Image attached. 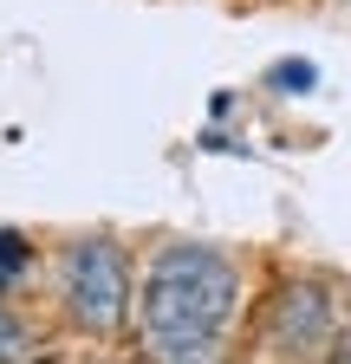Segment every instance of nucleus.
Returning a JSON list of instances; mask_svg holds the SVG:
<instances>
[{"instance_id":"nucleus-7","label":"nucleus","mask_w":351,"mask_h":364,"mask_svg":"<svg viewBox=\"0 0 351 364\" xmlns=\"http://www.w3.org/2000/svg\"><path fill=\"white\" fill-rule=\"evenodd\" d=\"M325 364H351V318H338V332L325 345Z\"/></svg>"},{"instance_id":"nucleus-3","label":"nucleus","mask_w":351,"mask_h":364,"mask_svg":"<svg viewBox=\"0 0 351 364\" xmlns=\"http://www.w3.org/2000/svg\"><path fill=\"white\" fill-rule=\"evenodd\" d=\"M338 332V312H332V293L319 280H286L267 306V326H260V345L274 358H313L325 351Z\"/></svg>"},{"instance_id":"nucleus-6","label":"nucleus","mask_w":351,"mask_h":364,"mask_svg":"<svg viewBox=\"0 0 351 364\" xmlns=\"http://www.w3.org/2000/svg\"><path fill=\"white\" fill-rule=\"evenodd\" d=\"M267 85H274V91H313V85H319V65H313V59H280V65L267 72Z\"/></svg>"},{"instance_id":"nucleus-1","label":"nucleus","mask_w":351,"mask_h":364,"mask_svg":"<svg viewBox=\"0 0 351 364\" xmlns=\"http://www.w3.org/2000/svg\"><path fill=\"white\" fill-rule=\"evenodd\" d=\"M247 312V267L215 241H163L137 280V358L144 364H234Z\"/></svg>"},{"instance_id":"nucleus-5","label":"nucleus","mask_w":351,"mask_h":364,"mask_svg":"<svg viewBox=\"0 0 351 364\" xmlns=\"http://www.w3.org/2000/svg\"><path fill=\"white\" fill-rule=\"evenodd\" d=\"M0 351H33V358H39V332L7 306V293H0Z\"/></svg>"},{"instance_id":"nucleus-8","label":"nucleus","mask_w":351,"mask_h":364,"mask_svg":"<svg viewBox=\"0 0 351 364\" xmlns=\"http://www.w3.org/2000/svg\"><path fill=\"white\" fill-rule=\"evenodd\" d=\"M0 364H33V351H0Z\"/></svg>"},{"instance_id":"nucleus-2","label":"nucleus","mask_w":351,"mask_h":364,"mask_svg":"<svg viewBox=\"0 0 351 364\" xmlns=\"http://www.w3.org/2000/svg\"><path fill=\"white\" fill-rule=\"evenodd\" d=\"M59 312L85 338H117L137 318V273L111 235H78L59 247Z\"/></svg>"},{"instance_id":"nucleus-4","label":"nucleus","mask_w":351,"mask_h":364,"mask_svg":"<svg viewBox=\"0 0 351 364\" xmlns=\"http://www.w3.org/2000/svg\"><path fill=\"white\" fill-rule=\"evenodd\" d=\"M33 267V247H26V235H14V228H0V293H7L20 273Z\"/></svg>"}]
</instances>
